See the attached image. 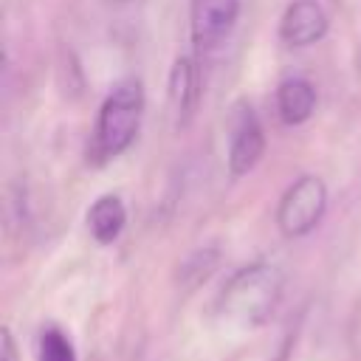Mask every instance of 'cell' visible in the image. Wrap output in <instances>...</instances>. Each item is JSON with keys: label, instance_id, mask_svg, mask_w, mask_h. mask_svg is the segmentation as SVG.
Masks as SVG:
<instances>
[{"label": "cell", "instance_id": "cell-2", "mask_svg": "<svg viewBox=\"0 0 361 361\" xmlns=\"http://www.w3.org/2000/svg\"><path fill=\"white\" fill-rule=\"evenodd\" d=\"M141 118H144V87L138 79H121L102 102L93 133V155L102 161L121 155L135 141Z\"/></svg>", "mask_w": 361, "mask_h": 361}, {"label": "cell", "instance_id": "cell-6", "mask_svg": "<svg viewBox=\"0 0 361 361\" xmlns=\"http://www.w3.org/2000/svg\"><path fill=\"white\" fill-rule=\"evenodd\" d=\"M327 25L330 23L319 0H293L279 20V37L290 48H307L327 34Z\"/></svg>", "mask_w": 361, "mask_h": 361}, {"label": "cell", "instance_id": "cell-11", "mask_svg": "<svg viewBox=\"0 0 361 361\" xmlns=\"http://www.w3.org/2000/svg\"><path fill=\"white\" fill-rule=\"evenodd\" d=\"M214 265H217V251L203 248V251H195V254L183 262L180 276H183L189 285H197V282H203V279L214 271Z\"/></svg>", "mask_w": 361, "mask_h": 361}, {"label": "cell", "instance_id": "cell-10", "mask_svg": "<svg viewBox=\"0 0 361 361\" xmlns=\"http://www.w3.org/2000/svg\"><path fill=\"white\" fill-rule=\"evenodd\" d=\"M37 361H79V358H76L71 336L62 327L48 324L37 341Z\"/></svg>", "mask_w": 361, "mask_h": 361}, {"label": "cell", "instance_id": "cell-1", "mask_svg": "<svg viewBox=\"0 0 361 361\" xmlns=\"http://www.w3.org/2000/svg\"><path fill=\"white\" fill-rule=\"evenodd\" d=\"M285 276L274 262H254L240 268L237 274L228 276L217 296V316L240 330H254L262 327L279 299H282Z\"/></svg>", "mask_w": 361, "mask_h": 361}, {"label": "cell", "instance_id": "cell-8", "mask_svg": "<svg viewBox=\"0 0 361 361\" xmlns=\"http://www.w3.org/2000/svg\"><path fill=\"white\" fill-rule=\"evenodd\" d=\"M276 110L285 124H290V127L305 124L316 110V87L302 76L285 79L276 87Z\"/></svg>", "mask_w": 361, "mask_h": 361}, {"label": "cell", "instance_id": "cell-4", "mask_svg": "<svg viewBox=\"0 0 361 361\" xmlns=\"http://www.w3.org/2000/svg\"><path fill=\"white\" fill-rule=\"evenodd\" d=\"M240 17V0H189L192 42L200 54L217 51L234 31Z\"/></svg>", "mask_w": 361, "mask_h": 361}, {"label": "cell", "instance_id": "cell-5", "mask_svg": "<svg viewBox=\"0 0 361 361\" xmlns=\"http://www.w3.org/2000/svg\"><path fill=\"white\" fill-rule=\"evenodd\" d=\"M262 152H265V133H262L257 113L251 110L248 102L234 104L231 138H228V172H231V178L248 175L259 164Z\"/></svg>", "mask_w": 361, "mask_h": 361}, {"label": "cell", "instance_id": "cell-13", "mask_svg": "<svg viewBox=\"0 0 361 361\" xmlns=\"http://www.w3.org/2000/svg\"><path fill=\"white\" fill-rule=\"evenodd\" d=\"M116 3H127V0H116Z\"/></svg>", "mask_w": 361, "mask_h": 361}, {"label": "cell", "instance_id": "cell-9", "mask_svg": "<svg viewBox=\"0 0 361 361\" xmlns=\"http://www.w3.org/2000/svg\"><path fill=\"white\" fill-rule=\"evenodd\" d=\"M197 102V73L189 56H178L169 71V104L178 124H186Z\"/></svg>", "mask_w": 361, "mask_h": 361}, {"label": "cell", "instance_id": "cell-3", "mask_svg": "<svg viewBox=\"0 0 361 361\" xmlns=\"http://www.w3.org/2000/svg\"><path fill=\"white\" fill-rule=\"evenodd\" d=\"M327 212V186L319 175L296 178L276 206V226L285 237H305L310 234Z\"/></svg>", "mask_w": 361, "mask_h": 361}, {"label": "cell", "instance_id": "cell-7", "mask_svg": "<svg viewBox=\"0 0 361 361\" xmlns=\"http://www.w3.org/2000/svg\"><path fill=\"white\" fill-rule=\"evenodd\" d=\"M127 226V209L118 195H102L87 209V228L99 245H113Z\"/></svg>", "mask_w": 361, "mask_h": 361}, {"label": "cell", "instance_id": "cell-12", "mask_svg": "<svg viewBox=\"0 0 361 361\" xmlns=\"http://www.w3.org/2000/svg\"><path fill=\"white\" fill-rule=\"evenodd\" d=\"M3 361H17V347L8 327H3Z\"/></svg>", "mask_w": 361, "mask_h": 361}]
</instances>
